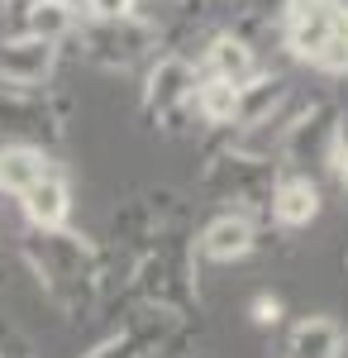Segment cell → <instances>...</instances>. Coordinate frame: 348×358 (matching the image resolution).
I'll return each instance as SVG.
<instances>
[{
	"instance_id": "4fadbf2b",
	"label": "cell",
	"mask_w": 348,
	"mask_h": 358,
	"mask_svg": "<svg viewBox=\"0 0 348 358\" xmlns=\"http://www.w3.org/2000/svg\"><path fill=\"white\" fill-rule=\"evenodd\" d=\"M205 72H210V77H224V82H234V86H243L253 72H258V57H253V48H248L243 38L219 34L210 48H205Z\"/></svg>"
},
{
	"instance_id": "ba28073f",
	"label": "cell",
	"mask_w": 348,
	"mask_h": 358,
	"mask_svg": "<svg viewBox=\"0 0 348 358\" xmlns=\"http://www.w3.org/2000/svg\"><path fill=\"white\" fill-rule=\"evenodd\" d=\"M20 206H24V220L34 229H62L67 215H72V192L57 172H43L34 187L20 192Z\"/></svg>"
},
{
	"instance_id": "7a4b0ae2",
	"label": "cell",
	"mask_w": 348,
	"mask_h": 358,
	"mask_svg": "<svg viewBox=\"0 0 348 358\" xmlns=\"http://www.w3.org/2000/svg\"><path fill=\"white\" fill-rule=\"evenodd\" d=\"M0 138L10 143H57L62 138V115L38 86H10L0 96Z\"/></svg>"
},
{
	"instance_id": "7c38bea8",
	"label": "cell",
	"mask_w": 348,
	"mask_h": 358,
	"mask_svg": "<svg viewBox=\"0 0 348 358\" xmlns=\"http://www.w3.org/2000/svg\"><path fill=\"white\" fill-rule=\"evenodd\" d=\"M43 172H53L48 158H43V148H34V143H5L0 148V192H24L34 187Z\"/></svg>"
},
{
	"instance_id": "52a82bcc",
	"label": "cell",
	"mask_w": 348,
	"mask_h": 358,
	"mask_svg": "<svg viewBox=\"0 0 348 358\" xmlns=\"http://www.w3.org/2000/svg\"><path fill=\"white\" fill-rule=\"evenodd\" d=\"M138 277H143V296L153 306H162V310H182V306L191 301V263L182 248H162L138 268Z\"/></svg>"
},
{
	"instance_id": "603a6c76",
	"label": "cell",
	"mask_w": 348,
	"mask_h": 358,
	"mask_svg": "<svg viewBox=\"0 0 348 358\" xmlns=\"http://www.w3.org/2000/svg\"><path fill=\"white\" fill-rule=\"evenodd\" d=\"M196 358H205V354H196Z\"/></svg>"
},
{
	"instance_id": "8992f818",
	"label": "cell",
	"mask_w": 348,
	"mask_h": 358,
	"mask_svg": "<svg viewBox=\"0 0 348 358\" xmlns=\"http://www.w3.org/2000/svg\"><path fill=\"white\" fill-rule=\"evenodd\" d=\"M57 67V43L38 38V34H20V38H0V82L5 86H43Z\"/></svg>"
},
{
	"instance_id": "ac0fdd59",
	"label": "cell",
	"mask_w": 348,
	"mask_h": 358,
	"mask_svg": "<svg viewBox=\"0 0 348 358\" xmlns=\"http://www.w3.org/2000/svg\"><path fill=\"white\" fill-rule=\"evenodd\" d=\"M91 358H143V334H119V339L101 344Z\"/></svg>"
},
{
	"instance_id": "30bf717a",
	"label": "cell",
	"mask_w": 348,
	"mask_h": 358,
	"mask_svg": "<svg viewBox=\"0 0 348 358\" xmlns=\"http://www.w3.org/2000/svg\"><path fill=\"white\" fill-rule=\"evenodd\" d=\"M272 215H277V224H291V229L310 224L320 215V192H315V182H310L305 172L282 177V182L272 187Z\"/></svg>"
},
{
	"instance_id": "7402d4cb",
	"label": "cell",
	"mask_w": 348,
	"mask_h": 358,
	"mask_svg": "<svg viewBox=\"0 0 348 358\" xmlns=\"http://www.w3.org/2000/svg\"><path fill=\"white\" fill-rule=\"evenodd\" d=\"M334 148H348V120L339 115V124H334Z\"/></svg>"
},
{
	"instance_id": "8fae6325",
	"label": "cell",
	"mask_w": 348,
	"mask_h": 358,
	"mask_svg": "<svg viewBox=\"0 0 348 358\" xmlns=\"http://www.w3.org/2000/svg\"><path fill=\"white\" fill-rule=\"evenodd\" d=\"M291 358H344V330L329 320V315H310L291 330V344H287Z\"/></svg>"
},
{
	"instance_id": "6da1fadb",
	"label": "cell",
	"mask_w": 348,
	"mask_h": 358,
	"mask_svg": "<svg viewBox=\"0 0 348 358\" xmlns=\"http://www.w3.org/2000/svg\"><path fill=\"white\" fill-rule=\"evenodd\" d=\"M24 253H29V263H34V273L43 277V287H48L53 301H62L67 310L91 301L96 268H91V248L81 244V234H67V224L62 229H34Z\"/></svg>"
},
{
	"instance_id": "ffe728a7",
	"label": "cell",
	"mask_w": 348,
	"mask_h": 358,
	"mask_svg": "<svg viewBox=\"0 0 348 358\" xmlns=\"http://www.w3.org/2000/svg\"><path fill=\"white\" fill-rule=\"evenodd\" d=\"M253 320H258V325H277V320H282V301H277V296H258V301H253Z\"/></svg>"
},
{
	"instance_id": "5bb4252c",
	"label": "cell",
	"mask_w": 348,
	"mask_h": 358,
	"mask_svg": "<svg viewBox=\"0 0 348 358\" xmlns=\"http://www.w3.org/2000/svg\"><path fill=\"white\" fill-rule=\"evenodd\" d=\"M287 101V82L282 77H263V72H253L248 82L239 86V120L234 124H258V120H268L277 106Z\"/></svg>"
},
{
	"instance_id": "e0dca14e",
	"label": "cell",
	"mask_w": 348,
	"mask_h": 358,
	"mask_svg": "<svg viewBox=\"0 0 348 358\" xmlns=\"http://www.w3.org/2000/svg\"><path fill=\"white\" fill-rule=\"evenodd\" d=\"M310 67H320L329 77H344L348 72V5L339 0V10H334V29H329V38H324V48L315 53Z\"/></svg>"
},
{
	"instance_id": "277c9868",
	"label": "cell",
	"mask_w": 348,
	"mask_h": 358,
	"mask_svg": "<svg viewBox=\"0 0 348 358\" xmlns=\"http://www.w3.org/2000/svg\"><path fill=\"white\" fill-rule=\"evenodd\" d=\"M196 67L187 57H162L158 67L148 72V86H143V115L148 120H177V115L191 106L196 96Z\"/></svg>"
},
{
	"instance_id": "5b68a950",
	"label": "cell",
	"mask_w": 348,
	"mask_h": 358,
	"mask_svg": "<svg viewBox=\"0 0 348 358\" xmlns=\"http://www.w3.org/2000/svg\"><path fill=\"white\" fill-rule=\"evenodd\" d=\"M81 43H86V57L101 62V67H129L153 43V29L138 24L134 15H124V20H96Z\"/></svg>"
},
{
	"instance_id": "9c48e42d",
	"label": "cell",
	"mask_w": 348,
	"mask_h": 358,
	"mask_svg": "<svg viewBox=\"0 0 348 358\" xmlns=\"http://www.w3.org/2000/svg\"><path fill=\"white\" fill-rule=\"evenodd\" d=\"M253 239H258L253 220L239 215V210H229V215H215V220L205 224V234H201V253L215 258V263H234V258H243V253L253 248Z\"/></svg>"
},
{
	"instance_id": "d6986e66",
	"label": "cell",
	"mask_w": 348,
	"mask_h": 358,
	"mask_svg": "<svg viewBox=\"0 0 348 358\" xmlns=\"http://www.w3.org/2000/svg\"><path fill=\"white\" fill-rule=\"evenodd\" d=\"M138 0H86V10H91V20H124V15H134Z\"/></svg>"
},
{
	"instance_id": "9a60e30c",
	"label": "cell",
	"mask_w": 348,
	"mask_h": 358,
	"mask_svg": "<svg viewBox=\"0 0 348 358\" xmlns=\"http://www.w3.org/2000/svg\"><path fill=\"white\" fill-rule=\"evenodd\" d=\"M196 110L205 124H234L239 120V86L224 82V77H205V82H196Z\"/></svg>"
},
{
	"instance_id": "2e32d148",
	"label": "cell",
	"mask_w": 348,
	"mask_h": 358,
	"mask_svg": "<svg viewBox=\"0 0 348 358\" xmlns=\"http://www.w3.org/2000/svg\"><path fill=\"white\" fill-rule=\"evenodd\" d=\"M29 34H38V38H67L72 29H77V10H72V0H34L29 5V20H24Z\"/></svg>"
},
{
	"instance_id": "44dd1931",
	"label": "cell",
	"mask_w": 348,
	"mask_h": 358,
	"mask_svg": "<svg viewBox=\"0 0 348 358\" xmlns=\"http://www.w3.org/2000/svg\"><path fill=\"white\" fill-rule=\"evenodd\" d=\"M329 167H334V177L348 187V148H334V153H329Z\"/></svg>"
},
{
	"instance_id": "3957f363",
	"label": "cell",
	"mask_w": 348,
	"mask_h": 358,
	"mask_svg": "<svg viewBox=\"0 0 348 358\" xmlns=\"http://www.w3.org/2000/svg\"><path fill=\"white\" fill-rule=\"evenodd\" d=\"M334 124H339V110L329 101H315L310 110H300L282 129V163L305 172V167H329V153H334Z\"/></svg>"
}]
</instances>
